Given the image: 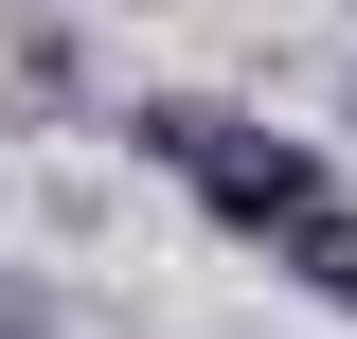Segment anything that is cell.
Wrapping results in <instances>:
<instances>
[{
	"instance_id": "1",
	"label": "cell",
	"mask_w": 357,
	"mask_h": 339,
	"mask_svg": "<svg viewBox=\"0 0 357 339\" xmlns=\"http://www.w3.org/2000/svg\"><path fill=\"white\" fill-rule=\"evenodd\" d=\"M143 161H178L197 197L232 214V232H268V250H286V232L321 214V161H304V143H268V126H232V107H197V89H178V107H143Z\"/></svg>"
},
{
	"instance_id": "2",
	"label": "cell",
	"mask_w": 357,
	"mask_h": 339,
	"mask_svg": "<svg viewBox=\"0 0 357 339\" xmlns=\"http://www.w3.org/2000/svg\"><path fill=\"white\" fill-rule=\"evenodd\" d=\"M286 268H321V286H340V303H357V232H340V197H321V214H304V232H286Z\"/></svg>"
}]
</instances>
